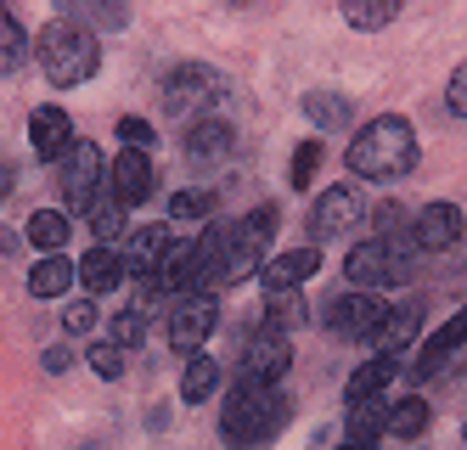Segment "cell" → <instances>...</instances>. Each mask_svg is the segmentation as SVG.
Instances as JSON below:
<instances>
[{
    "label": "cell",
    "instance_id": "obj_1",
    "mask_svg": "<svg viewBox=\"0 0 467 450\" xmlns=\"http://www.w3.org/2000/svg\"><path fill=\"white\" fill-rule=\"evenodd\" d=\"M417 163H422V141H417V130L400 113L366 119L360 135L344 147V169L355 181H406Z\"/></svg>",
    "mask_w": 467,
    "mask_h": 450
},
{
    "label": "cell",
    "instance_id": "obj_2",
    "mask_svg": "<svg viewBox=\"0 0 467 450\" xmlns=\"http://www.w3.org/2000/svg\"><path fill=\"white\" fill-rule=\"evenodd\" d=\"M35 62H40L46 85L74 90V85H90L96 74H102V40H96L85 23H74V17H51L35 34Z\"/></svg>",
    "mask_w": 467,
    "mask_h": 450
},
{
    "label": "cell",
    "instance_id": "obj_3",
    "mask_svg": "<svg viewBox=\"0 0 467 450\" xmlns=\"http://www.w3.org/2000/svg\"><path fill=\"white\" fill-rule=\"evenodd\" d=\"M276 203H259V209H248L237 225H225V248L214 259V276H209V293L214 288H237L248 282V276L265 270V259H271V242H276Z\"/></svg>",
    "mask_w": 467,
    "mask_h": 450
},
{
    "label": "cell",
    "instance_id": "obj_4",
    "mask_svg": "<svg viewBox=\"0 0 467 450\" xmlns=\"http://www.w3.org/2000/svg\"><path fill=\"white\" fill-rule=\"evenodd\" d=\"M287 417H293V400L282 389H231L220 411V439L231 450H259L287 428Z\"/></svg>",
    "mask_w": 467,
    "mask_h": 450
},
{
    "label": "cell",
    "instance_id": "obj_5",
    "mask_svg": "<svg viewBox=\"0 0 467 450\" xmlns=\"http://www.w3.org/2000/svg\"><path fill=\"white\" fill-rule=\"evenodd\" d=\"M411 270H417V248L406 236H366L349 248L344 259V276H349V288L360 293H383V288H406L411 282Z\"/></svg>",
    "mask_w": 467,
    "mask_h": 450
},
{
    "label": "cell",
    "instance_id": "obj_6",
    "mask_svg": "<svg viewBox=\"0 0 467 450\" xmlns=\"http://www.w3.org/2000/svg\"><path fill=\"white\" fill-rule=\"evenodd\" d=\"M57 186H62V203H68V209L90 215L96 203L108 197V158H102V147L79 135V141L68 147V158L57 163Z\"/></svg>",
    "mask_w": 467,
    "mask_h": 450
},
{
    "label": "cell",
    "instance_id": "obj_7",
    "mask_svg": "<svg viewBox=\"0 0 467 450\" xmlns=\"http://www.w3.org/2000/svg\"><path fill=\"white\" fill-rule=\"evenodd\" d=\"M158 96L175 119H203V108H214L225 96V74H214L209 62H175L170 74H163Z\"/></svg>",
    "mask_w": 467,
    "mask_h": 450
},
{
    "label": "cell",
    "instance_id": "obj_8",
    "mask_svg": "<svg viewBox=\"0 0 467 450\" xmlns=\"http://www.w3.org/2000/svg\"><path fill=\"white\" fill-rule=\"evenodd\" d=\"M366 215H372V203H366V192L355 186V181H338V186H327L321 197H316V209H310V220H305V231H310V248H321V242H338V236H349Z\"/></svg>",
    "mask_w": 467,
    "mask_h": 450
},
{
    "label": "cell",
    "instance_id": "obj_9",
    "mask_svg": "<svg viewBox=\"0 0 467 450\" xmlns=\"http://www.w3.org/2000/svg\"><path fill=\"white\" fill-rule=\"evenodd\" d=\"M220 327V304L214 293H192V298H175L170 304V316H163V338H170V350L175 355H203V343L214 338Z\"/></svg>",
    "mask_w": 467,
    "mask_h": 450
},
{
    "label": "cell",
    "instance_id": "obj_10",
    "mask_svg": "<svg viewBox=\"0 0 467 450\" xmlns=\"http://www.w3.org/2000/svg\"><path fill=\"white\" fill-rule=\"evenodd\" d=\"M383 316H389V304H383L378 293H360V288H349V293H338V298H327V309H321V327H327L332 338L372 343V332L383 327Z\"/></svg>",
    "mask_w": 467,
    "mask_h": 450
},
{
    "label": "cell",
    "instance_id": "obj_11",
    "mask_svg": "<svg viewBox=\"0 0 467 450\" xmlns=\"http://www.w3.org/2000/svg\"><path fill=\"white\" fill-rule=\"evenodd\" d=\"M293 366V343L276 332H254L243 343V361H237V389H276Z\"/></svg>",
    "mask_w": 467,
    "mask_h": 450
},
{
    "label": "cell",
    "instance_id": "obj_12",
    "mask_svg": "<svg viewBox=\"0 0 467 450\" xmlns=\"http://www.w3.org/2000/svg\"><path fill=\"white\" fill-rule=\"evenodd\" d=\"M462 209H456V203H422V209L411 215V231H406V242H411V248L417 254H451L456 248V242H462Z\"/></svg>",
    "mask_w": 467,
    "mask_h": 450
},
{
    "label": "cell",
    "instance_id": "obj_13",
    "mask_svg": "<svg viewBox=\"0 0 467 450\" xmlns=\"http://www.w3.org/2000/svg\"><path fill=\"white\" fill-rule=\"evenodd\" d=\"M181 147L197 169H209V163H225L231 152H237V130H231L220 113H203V119H192L186 135H181Z\"/></svg>",
    "mask_w": 467,
    "mask_h": 450
},
{
    "label": "cell",
    "instance_id": "obj_14",
    "mask_svg": "<svg viewBox=\"0 0 467 450\" xmlns=\"http://www.w3.org/2000/svg\"><path fill=\"white\" fill-rule=\"evenodd\" d=\"M108 192L124 203V209H130V203H147L152 192H158V169H152V152H119L113 163H108Z\"/></svg>",
    "mask_w": 467,
    "mask_h": 450
},
{
    "label": "cell",
    "instance_id": "obj_15",
    "mask_svg": "<svg viewBox=\"0 0 467 450\" xmlns=\"http://www.w3.org/2000/svg\"><path fill=\"white\" fill-rule=\"evenodd\" d=\"M316 270H321V248H310V242H305V248H287V254H271V259H265L259 288H265V298H271V293H298Z\"/></svg>",
    "mask_w": 467,
    "mask_h": 450
},
{
    "label": "cell",
    "instance_id": "obj_16",
    "mask_svg": "<svg viewBox=\"0 0 467 450\" xmlns=\"http://www.w3.org/2000/svg\"><path fill=\"white\" fill-rule=\"evenodd\" d=\"M74 141H79L74 119L62 113V108H35V113H28V147H35L40 163H62Z\"/></svg>",
    "mask_w": 467,
    "mask_h": 450
},
{
    "label": "cell",
    "instance_id": "obj_17",
    "mask_svg": "<svg viewBox=\"0 0 467 450\" xmlns=\"http://www.w3.org/2000/svg\"><path fill=\"white\" fill-rule=\"evenodd\" d=\"M175 248V231L170 225H136V231H124V265L136 270V276H158V265L170 259Z\"/></svg>",
    "mask_w": 467,
    "mask_h": 450
},
{
    "label": "cell",
    "instance_id": "obj_18",
    "mask_svg": "<svg viewBox=\"0 0 467 450\" xmlns=\"http://www.w3.org/2000/svg\"><path fill=\"white\" fill-rule=\"evenodd\" d=\"M124 276H130V265H124L119 248H90V254L74 265V282L85 288V298H102V293L124 288Z\"/></svg>",
    "mask_w": 467,
    "mask_h": 450
},
{
    "label": "cell",
    "instance_id": "obj_19",
    "mask_svg": "<svg viewBox=\"0 0 467 450\" xmlns=\"http://www.w3.org/2000/svg\"><path fill=\"white\" fill-rule=\"evenodd\" d=\"M400 377V355H372V361H360L349 372V383H344V400L349 405H366V400H383V389Z\"/></svg>",
    "mask_w": 467,
    "mask_h": 450
},
{
    "label": "cell",
    "instance_id": "obj_20",
    "mask_svg": "<svg viewBox=\"0 0 467 450\" xmlns=\"http://www.w3.org/2000/svg\"><path fill=\"white\" fill-rule=\"evenodd\" d=\"M462 343H467V304H462L456 316H451L440 332H433V338L422 343V355H417V377H433V372H440V366L462 350Z\"/></svg>",
    "mask_w": 467,
    "mask_h": 450
},
{
    "label": "cell",
    "instance_id": "obj_21",
    "mask_svg": "<svg viewBox=\"0 0 467 450\" xmlns=\"http://www.w3.org/2000/svg\"><path fill=\"white\" fill-rule=\"evenodd\" d=\"M305 119L316 124V135H338L355 124V101L338 96V90H310L305 96Z\"/></svg>",
    "mask_w": 467,
    "mask_h": 450
},
{
    "label": "cell",
    "instance_id": "obj_22",
    "mask_svg": "<svg viewBox=\"0 0 467 450\" xmlns=\"http://www.w3.org/2000/svg\"><path fill=\"white\" fill-rule=\"evenodd\" d=\"M422 332V309H411V304H389V316H383V327L372 332V350L378 355H400V350H406V343Z\"/></svg>",
    "mask_w": 467,
    "mask_h": 450
},
{
    "label": "cell",
    "instance_id": "obj_23",
    "mask_svg": "<svg viewBox=\"0 0 467 450\" xmlns=\"http://www.w3.org/2000/svg\"><path fill=\"white\" fill-rule=\"evenodd\" d=\"M220 383H225V366L214 355H192L186 372H181V405H203Z\"/></svg>",
    "mask_w": 467,
    "mask_h": 450
},
{
    "label": "cell",
    "instance_id": "obj_24",
    "mask_svg": "<svg viewBox=\"0 0 467 450\" xmlns=\"http://www.w3.org/2000/svg\"><path fill=\"white\" fill-rule=\"evenodd\" d=\"M74 288V259H62V254H46L35 270H28V293L35 298H62Z\"/></svg>",
    "mask_w": 467,
    "mask_h": 450
},
{
    "label": "cell",
    "instance_id": "obj_25",
    "mask_svg": "<svg viewBox=\"0 0 467 450\" xmlns=\"http://www.w3.org/2000/svg\"><path fill=\"white\" fill-rule=\"evenodd\" d=\"M28 57H35V40L23 34V23H17L12 6H0V74H17Z\"/></svg>",
    "mask_w": 467,
    "mask_h": 450
},
{
    "label": "cell",
    "instance_id": "obj_26",
    "mask_svg": "<svg viewBox=\"0 0 467 450\" xmlns=\"http://www.w3.org/2000/svg\"><path fill=\"white\" fill-rule=\"evenodd\" d=\"M305 321H310V304L298 298V293H271V298H265V332L287 338V332H298Z\"/></svg>",
    "mask_w": 467,
    "mask_h": 450
},
{
    "label": "cell",
    "instance_id": "obj_27",
    "mask_svg": "<svg viewBox=\"0 0 467 450\" xmlns=\"http://www.w3.org/2000/svg\"><path fill=\"white\" fill-rule=\"evenodd\" d=\"M68 215H62V209H35V215H28V242H35V248H40V259L46 254H62V242H68Z\"/></svg>",
    "mask_w": 467,
    "mask_h": 450
},
{
    "label": "cell",
    "instance_id": "obj_28",
    "mask_svg": "<svg viewBox=\"0 0 467 450\" xmlns=\"http://www.w3.org/2000/svg\"><path fill=\"white\" fill-rule=\"evenodd\" d=\"M394 439H422L428 434V400L422 394H406V400H389V428Z\"/></svg>",
    "mask_w": 467,
    "mask_h": 450
},
{
    "label": "cell",
    "instance_id": "obj_29",
    "mask_svg": "<svg viewBox=\"0 0 467 450\" xmlns=\"http://www.w3.org/2000/svg\"><path fill=\"white\" fill-rule=\"evenodd\" d=\"M214 203H220L214 186H181V192L170 197V220H175V225H197V220L214 215Z\"/></svg>",
    "mask_w": 467,
    "mask_h": 450
},
{
    "label": "cell",
    "instance_id": "obj_30",
    "mask_svg": "<svg viewBox=\"0 0 467 450\" xmlns=\"http://www.w3.org/2000/svg\"><path fill=\"white\" fill-rule=\"evenodd\" d=\"M85 225H90V236H96V248H113V242L130 231V225H124V203L108 192V197H102V203H96V209L85 215Z\"/></svg>",
    "mask_w": 467,
    "mask_h": 450
},
{
    "label": "cell",
    "instance_id": "obj_31",
    "mask_svg": "<svg viewBox=\"0 0 467 450\" xmlns=\"http://www.w3.org/2000/svg\"><path fill=\"white\" fill-rule=\"evenodd\" d=\"M394 17H400L394 0H344V23L360 28V34H378V28H389Z\"/></svg>",
    "mask_w": 467,
    "mask_h": 450
},
{
    "label": "cell",
    "instance_id": "obj_32",
    "mask_svg": "<svg viewBox=\"0 0 467 450\" xmlns=\"http://www.w3.org/2000/svg\"><path fill=\"white\" fill-rule=\"evenodd\" d=\"M344 428H349V439H378L389 428V394L383 400H366V405H349Z\"/></svg>",
    "mask_w": 467,
    "mask_h": 450
},
{
    "label": "cell",
    "instance_id": "obj_33",
    "mask_svg": "<svg viewBox=\"0 0 467 450\" xmlns=\"http://www.w3.org/2000/svg\"><path fill=\"white\" fill-rule=\"evenodd\" d=\"M316 169H321V135L298 141V152H293V163H287V186H293V192H310V186H316Z\"/></svg>",
    "mask_w": 467,
    "mask_h": 450
},
{
    "label": "cell",
    "instance_id": "obj_34",
    "mask_svg": "<svg viewBox=\"0 0 467 450\" xmlns=\"http://www.w3.org/2000/svg\"><path fill=\"white\" fill-rule=\"evenodd\" d=\"M108 343H119L124 355H130V350H141V343H147V309H141V304L119 309V316H113V338H108Z\"/></svg>",
    "mask_w": 467,
    "mask_h": 450
},
{
    "label": "cell",
    "instance_id": "obj_35",
    "mask_svg": "<svg viewBox=\"0 0 467 450\" xmlns=\"http://www.w3.org/2000/svg\"><path fill=\"white\" fill-rule=\"evenodd\" d=\"M90 372L96 377H108V383H119V377H124V366H130V355L119 350V343H90Z\"/></svg>",
    "mask_w": 467,
    "mask_h": 450
},
{
    "label": "cell",
    "instance_id": "obj_36",
    "mask_svg": "<svg viewBox=\"0 0 467 450\" xmlns=\"http://www.w3.org/2000/svg\"><path fill=\"white\" fill-rule=\"evenodd\" d=\"M366 220H372V236H389V242L411 231V215H406V209H400V203H378V209H372V215H366Z\"/></svg>",
    "mask_w": 467,
    "mask_h": 450
},
{
    "label": "cell",
    "instance_id": "obj_37",
    "mask_svg": "<svg viewBox=\"0 0 467 450\" xmlns=\"http://www.w3.org/2000/svg\"><path fill=\"white\" fill-rule=\"evenodd\" d=\"M96 327V298H74L68 309H62V332L68 338H85Z\"/></svg>",
    "mask_w": 467,
    "mask_h": 450
},
{
    "label": "cell",
    "instance_id": "obj_38",
    "mask_svg": "<svg viewBox=\"0 0 467 450\" xmlns=\"http://www.w3.org/2000/svg\"><path fill=\"white\" fill-rule=\"evenodd\" d=\"M119 135H124V147H130V152H152V141H158L147 119H119Z\"/></svg>",
    "mask_w": 467,
    "mask_h": 450
},
{
    "label": "cell",
    "instance_id": "obj_39",
    "mask_svg": "<svg viewBox=\"0 0 467 450\" xmlns=\"http://www.w3.org/2000/svg\"><path fill=\"white\" fill-rule=\"evenodd\" d=\"M445 113L451 119H467V62L451 74V85H445Z\"/></svg>",
    "mask_w": 467,
    "mask_h": 450
},
{
    "label": "cell",
    "instance_id": "obj_40",
    "mask_svg": "<svg viewBox=\"0 0 467 450\" xmlns=\"http://www.w3.org/2000/svg\"><path fill=\"white\" fill-rule=\"evenodd\" d=\"M40 361H46V372H68V366H74V355L62 350V343H51V350H46Z\"/></svg>",
    "mask_w": 467,
    "mask_h": 450
},
{
    "label": "cell",
    "instance_id": "obj_41",
    "mask_svg": "<svg viewBox=\"0 0 467 450\" xmlns=\"http://www.w3.org/2000/svg\"><path fill=\"white\" fill-rule=\"evenodd\" d=\"M338 450H378V439H344Z\"/></svg>",
    "mask_w": 467,
    "mask_h": 450
},
{
    "label": "cell",
    "instance_id": "obj_42",
    "mask_svg": "<svg viewBox=\"0 0 467 450\" xmlns=\"http://www.w3.org/2000/svg\"><path fill=\"white\" fill-rule=\"evenodd\" d=\"M462 439H467V428H462Z\"/></svg>",
    "mask_w": 467,
    "mask_h": 450
}]
</instances>
